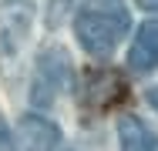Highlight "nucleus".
<instances>
[{"label":"nucleus","instance_id":"f257e3e1","mask_svg":"<svg viewBox=\"0 0 158 151\" xmlns=\"http://www.w3.org/2000/svg\"><path fill=\"white\" fill-rule=\"evenodd\" d=\"M131 27V14L121 0H81L74 10V34L91 57H108Z\"/></svg>","mask_w":158,"mask_h":151},{"label":"nucleus","instance_id":"f03ea898","mask_svg":"<svg viewBox=\"0 0 158 151\" xmlns=\"http://www.w3.org/2000/svg\"><path fill=\"white\" fill-rule=\"evenodd\" d=\"M77 101L88 114H104V111L118 108L121 101H128V77L118 67H91L81 77Z\"/></svg>","mask_w":158,"mask_h":151},{"label":"nucleus","instance_id":"7ed1b4c3","mask_svg":"<svg viewBox=\"0 0 158 151\" xmlns=\"http://www.w3.org/2000/svg\"><path fill=\"white\" fill-rule=\"evenodd\" d=\"M67 77H71V57L61 44H51L40 51V57L34 64V77H31V101L37 108L44 104H54L57 94L67 88Z\"/></svg>","mask_w":158,"mask_h":151},{"label":"nucleus","instance_id":"20e7f679","mask_svg":"<svg viewBox=\"0 0 158 151\" xmlns=\"http://www.w3.org/2000/svg\"><path fill=\"white\" fill-rule=\"evenodd\" d=\"M34 7L27 0H3L0 3V60H14L31 34Z\"/></svg>","mask_w":158,"mask_h":151},{"label":"nucleus","instance_id":"39448f33","mask_svg":"<svg viewBox=\"0 0 158 151\" xmlns=\"http://www.w3.org/2000/svg\"><path fill=\"white\" fill-rule=\"evenodd\" d=\"M14 145H20V151H67L64 131L44 114H24Z\"/></svg>","mask_w":158,"mask_h":151},{"label":"nucleus","instance_id":"423d86ee","mask_svg":"<svg viewBox=\"0 0 158 151\" xmlns=\"http://www.w3.org/2000/svg\"><path fill=\"white\" fill-rule=\"evenodd\" d=\"M128 67L135 74H148L158 67V20H145L138 27L135 44L128 51Z\"/></svg>","mask_w":158,"mask_h":151},{"label":"nucleus","instance_id":"0eeeda50","mask_svg":"<svg viewBox=\"0 0 158 151\" xmlns=\"http://www.w3.org/2000/svg\"><path fill=\"white\" fill-rule=\"evenodd\" d=\"M118 141L121 151H158V134L135 114L118 121Z\"/></svg>","mask_w":158,"mask_h":151},{"label":"nucleus","instance_id":"6e6552de","mask_svg":"<svg viewBox=\"0 0 158 151\" xmlns=\"http://www.w3.org/2000/svg\"><path fill=\"white\" fill-rule=\"evenodd\" d=\"M17 145H14V134H10V128H7V121H3V114H0V151H14Z\"/></svg>","mask_w":158,"mask_h":151},{"label":"nucleus","instance_id":"1a4fd4ad","mask_svg":"<svg viewBox=\"0 0 158 151\" xmlns=\"http://www.w3.org/2000/svg\"><path fill=\"white\" fill-rule=\"evenodd\" d=\"M138 7H141V10H152V14H158V0H138Z\"/></svg>","mask_w":158,"mask_h":151},{"label":"nucleus","instance_id":"9d476101","mask_svg":"<svg viewBox=\"0 0 158 151\" xmlns=\"http://www.w3.org/2000/svg\"><path fill=\"white\" fill-rule=\"evenodd\" d=\"M148 104H152V108H155V111H158V84H155V88H152V91H148Z\"/></svg>","mask_w":158,"mask_h":151}]
</instances>
